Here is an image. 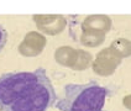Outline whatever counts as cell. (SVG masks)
Returning <instances> with one entry per match:
<instances>
[{"label": "cell", "instance_id": "6da1fadb", "mask_svg": "<svg viewBox=\"0 0 131 111\" xmlns=\"http://www.w3.org/2000/svg\"><path fill=\"white\" fill-rule=\"evenodd\" d=\"M57 95L43 68L0 75V109L3 111H48Z\"/></svg>", "mask_w": 131, "mask_h": 111}, {"label": "cell", "instance_id": "7a4b0ae2", "mask_svg": "<svg viewBox=\"0 0 131 111\" xmlns=\"http://www.w3.org/2000/svg\"><path fill=\"white\" fill-rule=\"evenodd\" d=\"M109 90L95 81L69 84L54 105L61 111H103Z\"/></svg>", "mask_w": 131, "mask_h": 111}, {"label": "cell", "instance_id": "3957f363", "mask_svg": "<svg viewBox=\"0 0 131 111\" xmlns=\"http://www.w3.org/2000/svg\"><path fill=\"white\" fill-rule=\"evenodd\" d=\"M7 41V32L5 31V29L0 25V51L3 50V47L6 44Z\"/></svg>", "mask_w": 131, "mask_h": 111}]
</instances>
